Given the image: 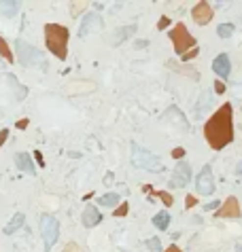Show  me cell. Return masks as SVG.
<instances>
[{"label":"cell","mask_w":242,"mask_h":252,"mask_svg":"<svg viewBox=\"0 0 242 252\" xmlns=\"http://www.w3.org/2000/svg\"><path fill=\"white\" fill-rule=\"evenodd\" d=\"M204 138L213 151H221L234 142V108L225 102L204 125Z\"/></svg>","instance_id":"6da1fadb"},{"label":"cell","mask_w":242,"mask_h":252,"mask_svg":"<svg viewBox=\"0 0 242 252\" xmlns=\"http://www.w3.org/2000/svg\"><path fill=\"white\" fill-rule=\"evenodd\" d=\"M68 38H70V32L64 25L60 23L45 25V45L60 60H66V55H68Z\"/></svg>","instance_id":"7a4b0ae2"},{"label":"cell","mask_w":242,"mask_h":252,"mask_svg":"<svg viewBox=\"0 0 242 252\" xmlns=\"http://www.w3.org/2000/svg\"><path fill=\"white\" fill-rule=\"evenodd\" d=\"M132 163L140 167V170H146V172H162L164 170V163L157 155H153L151 151H146L140 144L134 142L132 144Z\"/></svg>","instance_id":"3957f363"},{"label":"cell","mask_w":242,"mask_h":252,"mask_svg":"<svg viewBox=\"0 0 242 252\" xmlns=\"http://www.w3.org/2000/svg\"><path fill=\"white\" fill-rule=\"evenodd\" d=\"M168 36H170V41H172V47H174V51L178 55H185L187 51L191 49H195L197 45H195V38L189 34V30L185 28V23H176L174 28H172L168 32Z\"/></svg>","instance_id":"277c9868"},{"label":"cell","mask_w":242,"mask_h":252,"mask_svg":"<svg viewBox=\"0 0 242 252\" xmlns=\"http://www.w3.org/2000/svg\"><path fill=\"white\" fill-rule=\"evenodd\" d=\"M41 235L45 242L43 252H51V248H53L57 242V237H60V223H57L55 216H51V214L41 216Z\"/></svg>","instance_id":"5b68a950"},{"label":"cell","mask_w":242,"mask_h":252,"mask_svg":"<svg viewBox=\"0 0 242 252\" xmlns=\"http://www.w3.org/2000/svg\"><path fill=\"white\" fill-rule=\"evenodd\" d=\"M15 51H17V62L22 66H45L43 53L36 47L24 43V41H15Z\"/></svg>","instance_id":"8992f818"},{"label":"cell","mask_w":242,"mask_h":252,"mask_svg":"<svg viewBox=\"0 0 242 252\" xmlns=\"http://www.w3.org/2000/svg\"><path fill=\"white\" fill-rule=\"evenodd\" d=\"M195 189L200 195H213L215 193V176H213V167L204 165L200 174L195 178Z\"/></svg>","instance_id":"52a82bcc"},{"label":"cell","mask_w":242,"mask_h":252,"mask_svg":"<svg viewBox=\"0 0 242 252\" xmlns=\"http://www.w3.org/2000/svg\"><path fill=\"white\" fill-rule=\"evenodd\" d=\"M189 180H191V167L187 161H178L176 167H174V174H172V178H170V186H187L189 184Z\"/></svg>","instance_id":"ba28073f"},{"label":"cell","mask_w":242,"mask_h":252,"mask_svg":"<svg viewBox=\"0 0 242 252\" xmlns=\"http://www.w3.org/2000/svg\"><path fill=\"white\" fill-rule=\"evenodd\" d=\"M100 28H102V19L98 13H87L79 25V38H85L87 34H92V32L100 30Z\"/></svg>","instance_id":"9c48e42d"},{"label":"cell","mask_w":242,"mask_h":252,"mask_svg":"<svg viewBox=\"0 0 242 252\" xmlns=\"http://www.w3.org/2000/svg\"><path fill=\"white\" fill-rule=\"evenodd\" d=\"M221 210H217V216L219 218H240V204H238V199H236L234 195L232 197H227L225 202H223L219 206Z\"/></svg>","instance_id":"30bf717a"},{"label":"cell","mask_w":242,"mask_h":252,"mask_svg":"<svg viewBox=\"0 0 242 252\" xmlns=\"http://www.w3.org/2000/svg\"><path fill=\"white\" fill-rule=\"evenodd\" d=\"M191 17L197 25H206L210 19H213V6L208 2H197L194 9H191Z\"/></svg>","instance_id":"8fae6325"},{"label":"cell","mask_w":242,"mask_h":252,"mask_svg":"<svg viewBox=\"0 0 242 252\" xmlns=\"http://www.w3.org/2000/svg\"><path fill=\"white\" fill-rule=\"evenodd\" d=\"M213 70L215 74H219L221 79H227L229 76V70H232V64H229V55L227 53H219L213 60Z\"/></svg>","instance_id":"7c38bea8"},{"label":"cell","mask_w":242,"mask_h":252,"mask_svg":"<svg viewBox=\"0 0 242 252\" xmlns=\"http://www.w3.org/2000/svg\"><path fill=\"white\" fill-rule=\"evenodd\" d=\"M15 165H17V170L25 172L28 176H36L34 161H32V157H30L28 153H17V155H15Z\"/></svg>","instance_id":"4fadbf2b"},{"label":"cell","mask_w":242,"mask_h":252,"mask_svg":"<svg viewBox=\"0 0 242 252\" xmlns=\"http://www.w3.org/2000/svg\"><path fill=\"white\" fill-rule=\"evenodd\" d=\"M100 221H102V214H100V210H98V208H94V206H87V208L83 210V216H81L83 227L94 229Z\"/></svg>","instance_id":"5bb4252c"},{"label":"cell","mask_w":242,"mask_h":252,"mask_svg":"<svg viewBox=\"0 0 242 252\" xmlns=\"http://www.w3.org/2000/svg\"><path fill=\"white\" fill-rule=\"evenodd\" d=\"M134 32H136V23H130V25H123V28H119L117 32L113 34V38H111V45L113 47H117V45H121L123 41H127Z\"/></svg>","instance_id":"9a60e30c"},{"label":"cell","mask_w":242,"mask_h":252,"mask_svg":"<svg viewBox=\"0 0 242 252\" xmlns=\"http://www.w3.org/2000/svg\"><path fill=\"white\" fill-rule=\"evenodd\" d=\"M153 227H155V229H159V231H166V229H168L170 227V214H168V212H166V210H162V212H159V214H155V216H153Z\"/></svg>","instance_id":"2e32d148"},{"label":"cell","mask_w":242,"mask_h":252,"mask_svg":"<svg viewBox=\"0 0 242 252\" xmlns=\"http://www.w3.org/2000/svg\"><path fill=\"white\" fill-rule=\"evenodd\" d=\"M24 221H25V218H24L22 212H17V214H13V218H11L9 223H6V227H4V233H6V235L15 233V231H17L19 227H24Z\"/></svg>","instance_id":"e0dca14e"},{"label":"cell","mask_w":242,"mask_h":252,"mask_svg":"<svg viewBox=\"0 0 242 252\" xmlns=\"http://www.w3.org/2000/svg\"><path fill=\"white\" fill-rule=\"evenodd\" d=\"M17 11H19V2H13V0H9V2H0V13L6 17L17 15Z\"/></svg>","instance_id":"ac0fdd59"},{"label":"cell","mask_w":242,"mask_h":252,"mask_svg":"<svg viewBox=\"0 0 242 252\" xmlns=\"http://www.w3.org/2000/svg\"><path fill=\"white\" fill-rule=\"evenodd\" d=\"M98 204L100 206H108V208H113V206H117L119 204V195L117 193H108V195H102L98 199Z\"/></svg>","instance_id":"d6986e66"},{"label":"cell","mask_w":242,"mask_h":252,"mask_svg":"<svg viewBox=\"0 0 242 252\" xmlns=\"http://www.w3.org/2000/svg\"><path fill=\"white\" fill-rule=\"evenodd\" d=\"M0 55H2L6 62H15V57H13V51H11V47L6 45V41H4L2 36H0Z\"/></svg>","instance_id":"ffe728a7"},{"label":"cell","mask_w":242,"mask_h":252,"mask_svg":"<svg viewBox=\"0 0 242 252\" xmlns=\"http://www.w3.org/2000/svg\"><path fill=\"white\" fill-rule=\"evenodd\" d=\"M217 34H219L221 38H229L234 34V25L232 23H221L219 28H217Z\"/></svg>","instance_id":"44dd1931"},{"label":"cell","mask_w":242,"mask_h":252,"mask_svg":"<svg viewBox=\"0 0 242 252\" xmlns=\"http://www.w3.org/2000/svg\"><path fill=\"white\" fill-rule=\"evenodd\" d=\"M146 248L159 252V250H162V242H159L157 237H149V240H146Z\"/></svg>","instance_id":"7402d4cb"},{"label":"cell","mask_w":242,"mask_h":252,"mask_svg":"<svg viewBox=\"0 0 242 252\" xmlns=\"http://www.w3.org/2000/svg\"><path fill=\"white\" fill-rule=\"evenodd\" d=\"M83 9H85V2H73V4H70V15L76 17Z\"/></svg>","instance_id":"603a6c76"},{"label":"cell","mask_w":242,"mask_h":252,"mask_svg":"<svg viewBox=\"0 0 242 252\" xmlns=\"http://www.w3.org/2000/svg\"><path fill=\"white\" fill-rule=\"evenodd\" d=\"M155 195H157L159 199H162V202H164L166 206H168V208H170V206H172V204H174V199H172V195H168V193H164V191H157V193H155Z\"/></svg>","instance_id":"cb8c5ba5"},{"label":"cell","mask_w":242,"mask_h":252,"mask_svg":"<svg viewBox=\"0 0 242 252\" xmlns=\"http://www.w3.org/2000/svg\"><path fill=\"white\" fill-rule=\"evenodd\" d=\"M127 212H130V206H127V202L125 204H121L117 210H115V216H125Z\"/></svg>","instance_id":"d4e9b609"},{"label":"cell","mask_w":242,"mask_h":252,"mask_svg":"<svg viewBox=\"0 0 242 252\" xmlns=\"http://www.w3.org/2000/svg\"><path fill=\"white\" fill-rule=\"evenodd\" d=\"M64 252H83V250H81V246H79V244L70 242V244H66V248H64Z\"/></svg>","instance_id":"484cf974"},{"label":"cell","mask_w":242,"mask_h":252,"mask_svg":"<svg viewBox=\"0 0 242 252\" xmlns=\"http://www.w3.org/2000/svg\"><path fill=\"white\" fill-rule=\"evenodd\" d=\"M197 53H200V49H197V47H195V49H191V51H187V53H185V55H183V60H185V62H187V60H194V57H195Z\"/></svg>","instance_id":"4316f807"},{"label":"cell","mask_w":242,"mask_h":252,"mask_svg":"<svg viewBox=\"0 0 242 252\" xmlns=\"http://www.w3.org/2000/svg\"><path fill=\"white\" fill-rule=\"evenodd\" d=\"M168 23H170V19H168V17H159L157 28H159V30H164V28H168Z\"/></svg>","instance_id":"83f0119b"},{"label":"cell","mask_w":242,"mask_h":252,"mask_svg":"<svg viewBox=\"0 0 242 252\" xmlns=\"http://www.w3.org/2000/svg\"><path fill=\"white\" fill-rule=\"evenodd\" d=\"M215 92L217 93H225V85H223V81H215Z\"/></svg>","instance_id":"f1b7e54d"},{"label":"cell","mask_w":242,"mask_h":252,"mask_svg":"<svg viewBox=\"0 0 242 252\" xmlns=\"http://www.w3.org/2000/svg\"><path fill=\"white\" fill-rule=\"evenodd\" d=\"M6 138H9V129H0V146L6 142Z\"/></svg>","instance_id":"f546056e"},{"label":"cell","mask_w":242,"mask_h":252,"mask_svg":"<svg viewBox=\"0 0 242 252\" xmlns=\"http://www.w3.org/2000/svg\"><path fill=\"white\" fill-rule=\"evenodd\" d=\"M172 157H174V159H183L185 151H183V148H174V151H172Z\"/></svg>","instance_id":"4dcf8cb0"},{"label":"cell","mask_w":242,"mask_h":252,"mask_svg":"<svg viewBox=\"0 0 242 252\" xmlns=\"http://www.w3.org/2000/svg\"><path fill=\"white\" fill-rule=\"evenodd\" d=\"M194 204H195V197L187 195V199H185V208H194Z\"/></svg>","instance_id":"1f68e13d"},{"label":"cell","mask_w":242,"mask_h":252,"mask_svg":"<svg viewBox=\"0 0 242 252\" xmlns=\"http://www.w3.org/2000/svg\"><path fill=\"white\" fill-rule=\"evenodd\" d=\"M15 125H17V129H25V127H28V119H19Z\"/></svg>","instance_id":"d6a6232c"},{"label":"cell","mask_w":242,"mask_h":252,"mask_svg":"<svg viewBox=\"0 0 242 252\" xmlns=\"http://www.w3.org/2000/svg\"><path fill=\"white\" fill-rule=\"evenodd\" d=\"M219 206H221L219 202H213V204H208V206H206V208H204V210H208V212H213V210H217V208H219Z\"/></svg>","instance_id":"836d02e7"},{"label":"cell","mask_w":242,"mask_h":252,"mask_svg":"<svg viewBox=\"0 0 242 252\" xmlns=\"http://www.w3.org/2000/svg\"><path fill=\"white\" fill-rule=\"evenodd\" d=\"M164 252H183L181 248H178V246H174V244H172V246H168V248H166Z\"/></svg>","instance_id":"e575fe53"},{"label":"cell","mask_w":242,"mask_h":252,"mask_svg":"<svg viewBox=\"0 0 242 252\" xmlns=\"http://www.w3.org/2000/svg\"><path fill=\"white\" fill-rule=\"evenodd\" d=\"M236 176H238V178L242 180V161L238 163V167H236Z\"/></svg>","instance_id":"d590c367"},{"label":"cell","mask_w":242,"mask_h":252,"mask_svg":"<svg viewBox=\"0 0 242 252\" xmlns=\"http://www.w3.org/2000/svg\"><path fill=\"white\" fill-rule=\"evenodd\" d=\"M104 183H106V184H111V183H113V174H111V172H108V174H106V178H104Z\"/></svg>","instance_id":"8d00e7d4"},{"label":"cell","mask_w":242,"mask_h":252,"mask_svg":"<svg viewBox=\"0 0 242 252\" xmlns=\"http://www.w3.org/2000/svg\"><path fill=\"white\" fill-rule=\"evenodd\" d=\"M36 155V159H38V163H41V165H45V161H43V155L41 153H34Z\"/></svg>","instance_id":"74e56055"},{"label":"cell","mask_w":242,"mask_h":252,"mask_svg":"<svg viewBox=\"0 0 242 252\" xmlns=\"http://www.w3.org/2000/svg\"><path fill=\"white\" fill-rule=\"evenodd\" d=\"M236 252H242V244H238V246H236Z\"/></svg>","instance_id":"f35d334b"}]
</instances>
